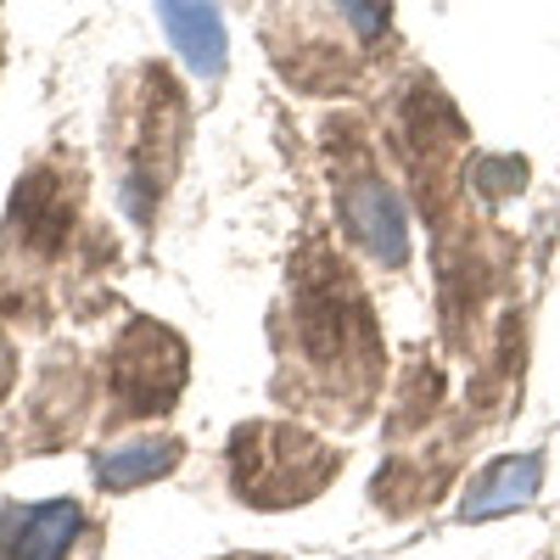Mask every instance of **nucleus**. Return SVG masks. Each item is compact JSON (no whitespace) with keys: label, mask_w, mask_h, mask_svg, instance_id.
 Masks as SVG:
<instances>
[{"label":"nucleus","mask_w":560,"mask_h":560,"mask_svg":"<svg viewBox=\"0 0 560 560\" xmlns=\"http://www.w3.org/2000/svg\"><path fill=\"white\" fill-rule=\"evenodd\" d=\"M236 488L242 499L253 504H298V499H314L337 471V454L292 432V427H247L236 432Z\"/></svg>","instance_id":"f257e3e1"},{"label":"nucleus","mask_w":560,"mask_h":560,"mask_svg":"<svg viewBox=\"0 0 560 560\" xmlns=\"http://www.w3.org/2000/svg\"><path fill=\"white\" fill-rule=\"evenodd\" d=\"M79 522L84 516H79L73 499L0 510V560H68Z\"/></svg>","instance_id":"f03ea898"},{"label":"nucleus","mask_w":560,"mask_h":560,"mask_svg":"<svg viewBox=\"0 0 560 560\" xmlns=\"http://www.w3.org/2000/svg\"><path fill=\"white\" fill-rule=\"evenodd\" d=\"M158 18H163V28L174 39V51L191 62V73L219 84L230 51H224V23H219L213 0H158Z\"/></svg>","instance_id":"7ed1b4c3"},{"label":"nucleus","mask_w":560,"mask_h":560,"mask_svg":"<svg viewBox=\"0 0 560 560\" xmlns=\"http://www.w3.org/2000/svg\"><path fill=\"white\" fill-rule=\"evenodd\" d=\"M174 465H179L174 438H140V443H124V448L96 459V482L124 493V488H140V482H158L163 471H174Z\"/></svg>","instance_id":"20e7f679"},{"label":"nucleus","mask_w":560,"mask_h":560,"mask_svg":"<svg viewBox=\"0 0 560 560\" xmlns=\"http://www.w3.org/2000/svg\"><path fill=\"white\" fill-rule=\"evenodd\" d=\"M538 477H544V459L527 454V459H499L493 471L477 482V493L465 499V516H499L510 504H527L538 493Z\"/></svg>","instance_id":"39448f33"}]
</instances>
